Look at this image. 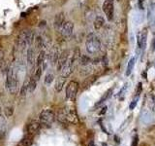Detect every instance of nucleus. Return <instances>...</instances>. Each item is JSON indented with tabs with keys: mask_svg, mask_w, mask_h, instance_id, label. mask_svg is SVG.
Returning <instances> with one entry per match:
<instances>
[{
	"mask_svg": "<svg viewBox=\"0 0 155 146\" xmlns=\"http://www.w3.org/2000/svg\"><path fill=\"white\" fill-rule=\"evenodd\" d=\"M6 88L10 94H16L18 89V77L17 71L10 67L6 71Z\"/></svg>",
	"mask_w": 155,
	"mask_h": 146,
	"instance_id": "nucleus-1",
	"label": "nucleus"
},
{
	"mask_svg": "<svg viewBox=\"0 0 155 146\" xmlns=\"http://www.w3.org/2000/svg\"><path fill=\"white\" fill-rule=\"evenodd\" d=\"M57 119L61 123L65 124H77L79 122L76 111L71 108L61 109L57 114Z\"/></svg>",
	"mask_w": 155,
	"mask_h": 146,
	"instance_id": "nucleus-2",
	"label": "nucleus"
},
{
	"mask_svg": "<svg viewBox=\"0 0 155 146\" xmlns=\"http://www.w3.org/2000/svg\"><path fill=\"white\" fill-rule=\"evenodd\" d=\"M85 48L86 52L89 55H96V54H98L101 49V41L98 36H96L94 33L89 34L85 41Z\"/></svg>",
	"mask_w": 155,
	"mask_h": 146,
	"instance_id": "nucleus-3",
	"label": "nucleus"
},
{
	"mask_svg": "<svg viewBox=\"0 0 155 146\" xmlns=\"http://www.w3.org/2000/svg\"><path fill=\"white\" fill-rule=\"evenodd\" d=\"M34 40H35L34 39V32H32L31 30H25L19 35L18 44L21 48H27L31 46Z\"/></svg>",
	"mask_w": 155,
	"mask_h": 146,
	"instance_id": "nucleus-4",
	"label": "nucleus"
},
{
	"mask_svg": "<svg viewBox=\"0 0 155 146\" xmlns=\"http://www.w3.org/2000/svg\"><path fill=\"white\" fill-rule=\"evenodd\" d=\"M55 120V114L54 112L51 109H45L43 110L40 115H39V121L42 125H51Z\"/></svg>",
	"mask_w": 155,
	"mask_h": 146,
	"instance_id": "nucleus-5",
	"label": "nucleus"
},
{
	"mask_svg": "<svg viewBox=\"0 0 155 146\" xmlns=\"http://www.w3.org/2000/svg\"><path fill=\"white\" fill-rule=\"evenodd\" d=\"M103 12L109 22H113L114 16V0H105L103 3Z\"/></svg>",
	"mask_w": 155,
	"mask_h": 146,
	"instance_id": "nucleus-6",
	"label": "nucleus"
},
{
	"mask_svg": "<svg viewBox=\"0 0 155 146\" xmlns=\"http://www.w3.org/2000/svg\"><path fill=\"white\" fill-rule=\"evenodd\" d=\"M79 90V83L76 81H71L66 87V97L70 100H74L77 96V92Z\"/></svg>",
	"mask_w": 155,
	"mask_h": 146,
	"instance_id": "nucleus-7",
	"label": "nucleus"
},
{
	"mask_svg": "<svg viewBox=\"0 0 155 146\" xmlns=\"http://www.w3.org/2000/svg\"><path fill=\"white\" fill-rule=\"evenodd\" d=\"M147 29L144 28L137 34V46L139 50H145L147 47Z\"/></svg>",
	"mask_w": 155,
	"mask_h": 146,
	"instance_id": "nucleus-8",
	"label": "nucleus"
},
{
	"mask_svg": "<svg viewBox=\"0 0 155 146\" xmlns=\"http://www.w3.org/2000/svg\"><path fill=\"white\" fill-rule=\"evenodd\" d=\"M59 31L64 38H69L74 31V23L72 22H65Z\"/></svg>",
	"mask_w": 155,
	"mask_h": 146,
	"instance_id": "nucleus-9",
	"label": "nucleus"
},
{
	"mask_svg": "<svg viewBox=\"0 0 155 146\" xmlns=\"http://www.w3.org/2000/svg\"><path fill=\"white\" fill-rule=\"evenodd\" d=\"M70 57V51H64L62 52L60 55H59V57H58V61H57V70L58 71H61L63 66H64L66 64V62L68 61V58H69Z\"/></svg>",
	"mask_w": 155,
	"mask_h": 146,
	"instance_id": "nucleus-10",
	"label": "nucleus"
},
{
	"mask_svg": "<svg viewBox=\"0 0 155 146\" xmlns=\"http://www.w3.org/2000/svg\"><path fill=\"white\" fill-rule=\"evenodd\" d=\"M65 23V15L63 12L57 14L55 18H54V22H53V26H54V28L57 29V30H60L62 26Z\"/></svg>",
	"mask_w": 155,
	"mask_h": 146,
	"instance_id": "nucleus-11",
	"label": "nucleus"
},
{
	"mask_svg": "<svg viewBox=\"0 0 155 146\" xmlns=\"http://www.w3.org/2000/svg\"><path fill=\"white\" fill-rule=\"evenodd\" d=\"M40 127H41L40 121H37V120L31 121L30 123L27 125V133H28V134H36L37 131L39 130V129H40Z\"/></svg>",
	"mask_w": 155,
	"mask_h": 146,
	"instance_id": "nucleus-12",
	"label": "nucleus"
},
{
	"mask_svg": "<svg viewBox=\"0 0 155 146\" xmlns=\"http://www.w3.org/2000/svg\"><path fill=\"white\" fill-rule=\"evenodd\" d=\"M26 61L28 65L32 67L35 63V50L32 47H29L27 49V53H26Z\"/></svg>",
	"mask_w": 155,
	"mask_h": 146,
	"instance_id": "nucleus-13",
	"label": "nucleus"
},
{
	"mask_svg": "<svg viewBox=\"0 0 155 146\" xmlns=\"http://www.w3.org/2000/svg\"><path fill=\"white\" fill-rule=\"evenodd\" d=\"M48 61H51V63L52 65H56L57 64V61L58 57H59V54H58V50L57 48H53L51 51V53L48 54V56H47Z\"/></svg>",
	"mask_w": 155,
	"mask_h": 146,
	"instance_id": "nucleus-14",
	"label": "nucleus"
},
{
	"mask_svg": "<svg viewBox=\"0 0 155 146\" xmlns=\"http://www.w3.org/2000/svg\"><path fill=\"white\" fill-rule=\"evenodd\" d=\"M6 133H7V121L2 114H0V138H4Z\"/></svg>",
	"mask_w": 155,
	"mask_h": 146,
	"instance_id": "nucleus-15",
	"label": "nucleus"
},
{
	"mask_svg": "<svg viewBox=\"0 0 155 146\" xmlns=\"http://www.w3.org/2000/svg\"><path fill=\"white\" fill-rule=\"evenodd\" d=\"M65 82H66V77L62 76V75L58 76L56 78V80H55V85H54L55 91L56 92H60L63 89V86H64Z\"/></svg>",
	"mask_w": 155,
	"mask_h": 146,
	"instance_id": "nucleus-16",
	"label": "nucleus"
},
{
	"mask_svg": "<svg viewBox=\"0 0 155 146\" xmlns=\"http://www.w3.org/2000/svg\"><path fill=\"white\" fill-rule=\"evenodd\" d=\"M93 26H94V28L96 29V30H99V29H101L105 26V19L101 16H97L94 19Z\"/></svg>",
	"mask_w": 155,
	"mask_h": 146,
	"instance_id": "nucleus-17",
	"label": "nucleus"
},
{
	"mask_svg": "<svg viewBox=\"0 0 155 146\" xmlns=\"http://www.w3.org/2000/svg\"><path fill=\"white\" fill-rule=\"evenodd\" d=\"M32 143H33V138L31 134H29V135H25L21 141H19L18 146H31Z\"/></svg>",
	"mask_w": 155,
	"mask_h": 146,
	"instance_id": "nucleus-18",
	"label": "nucleus"
},
{
	"mask_svg": "<svg viewBox=\"0 0 155 146\" xmlns=\"http://www.w3.org/2000/svg\"><path fill=\"white\" fill-rule=\"evenodd\" d=\"M135 57H131L130 61L127 64V67H126V71H125V75L126 76H130L131 73H132L133 69H134V66H135Z\"/></svg>",
	"mask_w": 155,
	"mask_h": 146,
	"instance_id": "nucleus-19",
	"label": "nucleus"
},
{
	"mask_svg": "<svg viewBox=\"0 0 155 146\" xmlns=\"http://www.w3.org/2000/svg\"><path fill=\"white\" fill-rule=\"evenodd\" d=\"M46 57H47V55H46L45 51H40V53H39V55L36 58V67L41 66L44 61L46 60Z\"/></svg>",
	"mask_w": 155,
	"mask_h": 146,
	"instance_id": "nucleus-20",
	"label": "nucleus"
},
{
	"mask_svg": "<svg viewBox=\"0 0 155 146\" xmlns=\"http://www.w3.org/2000/svg\"><path fill=\"white\" fill-rule=\"evenodd\" d=\"M37 86V80L34 78V76H31L29 78V86H28V92H33L36 89Z\"/></svg>",
	"mask_w": 155,
	"mask_h": 146,
	"instance_id": "nucleus-21",
	"label": "nucleus"
},
{
	"mask_svg": "<svg viewBox=\"0 0 155 146\" xmlns=\"http://www.w3.org/2000/svg\"><path fill=\"white\" fill-rule=\"evenodd\" d=\"M90 61H91V60L87 56H85V55H81L80 56L79 63L81 66H87L90 63Z\"/></svg>",
	"mask_w": 155,
	"mask_h": 146,
	"instance_id": "nucleus-22",
	"label": "nucleus"
},
{
	"mask_svg": "<svg viewBox=\"0 0 155 146\" xmlns=\"http://www.w3.org/2000/svg\"><path fill=\"white\" fill-rule=\"evenodd\" d=\"M54 80V74L52 72H48L46 74L45 79H44V83H45L46 86H50L51 83Z\"/></svg>",
	"mask_w": 155,
	"mask_h": 146,
	"instance_id": "nucleus-23",
	"label": "nucleus"
},
{
	"mask_svg": "<svg viewBox=\"0 0 155 146\" xmlns=\"http://www.w3.org/2000/svg\"><path fill=\"white\" fill-rule=\"evenodd\" d=\"M129 86H130L129 83H125L124 86H123L122 88H121V90H120L119 92H118V96H119V99H124V96H125V95H126V92H127Z\"/></svg>",
	"mask_w": 155,
	"mask_h": 146,
	"instance_id": "nucleus-24",
	"label": "nucleus"
},
{
	"mask_svg": "<svg viewBox=\"0 0 155 146\" xmlns=\"http://www.w3.org/2000/svg\"><path fill=\"white\" fill-rule=\"evenodd\" d=\"M28 86H29V79H27L26 81L23 82V85L21 89V96H26V94L28 92Z\"/></svg>",
	"mask_w": 155,
	"mask_h": 146,
	"instance_id": "nucleus-25",
	"label": "nucleus"
},
{
	"mask_svg": "<svg viewBox=\"0 0 155 146\" xmlns=\"http://www.w3.org/2000/svg\"><path fill=\"white\" fill-rule=\"evenodd\" d=\"M35 44L37 49H41L42 47L45 46V41H44V39L41 36H37L35 39Z\"/></svg>",
	"mask_w": 155,
	"mask_h": 146,
	"instance_id": "nucleus-26",
	"label": "nucleus"
},
{
	"mask_svg": "<svg viewBox=\"0 0 155 146\" xmlns=\"http://www.w3.org/2000/svg\"><path fill=\"white\" fill-rule=\"evenodd\" d=\"M42 74H43V69H42V67H41V66H37L35 72H34V78H35V79L38 81V80L41 78Z\"/></svg>",
	"mask_w": 155,
	"mask_h": 146,
	"instance_id": "nucleus-27",
	"label": "nucleus"
},
{
	"mask_svg": "<svg viewBox=\"0 0 155 146\" xmlns=\"http://www.w3.org/2000/svg\"><path fill=\"white\" fill-rule=\"evenodd\" d=\"M111 91H113V89H110L108 92H105V95L103 96V97H102V99H100V101L98 102V103H97L96 105H100L101 103H103V102L107 99H108V97L110 96V92H111Z\"/></svg>",
	"mask_w": 155,
	"mask_h": 146,
	"instance_id": "nucleus-28",
	"label": "nucleus"
},
{
	"mask_svg": "<svg viewBox=\"0 0 155 146\" xmlns=\"http://www.w3.org/2000/svg\"><path fill=\"white\" fill-rule=\"evenodd\" d=\"M139 97L140 96H135L134 97V99L132 100V102L130 103V105H129V109L130 110H133L136 106H137V104H138V100H139Z\"/></svg>",
	"mask_w": 155,
	"mask_h": 146,
	"instance_id": "nucleus-29",
	"label": "nucleus"
},
{
	"mask_svg": "<svg viewBox=\"0 0 155 146\" xmlns=\"http://www.w3.org/2000/svg\"><path fill=\"white\" fill-rule=\"evenodd\" d=\"M14 113V108L11 106V107H6L5 108V115H6L7 117H11Z\"/></svg>",
	"mask_w": 155,
	"mask_h": 146,
	"instance_id": "nucleus-30",
	"label": "nucleus"
},
{
	"mask_svg": "<svg viewBox=\"0 0 155 146\" xmlns=\"http://www.w3.org/2000/svg\"><path fill=\"white\" fill-rule=\"evenodd\" d=\"M143 90V86H142V83H139L137 88H136V96H140V92H142Z\"/></svg>",
	"mask_w": 155,
	"mask_h": 146,
	"instance_id": "nucleus-31",
	"label": "nucleus"
},
{
	"mask_svg": "<svg viewBox=\"0 0 155 146\" xmlns=\"http://www.w3.org/2000/svg\"><path fill=\"white\" fill-rule=\"evenodd\" d=\"M138 142H139V137H138V135L136 134V135L133 136L132 144H131V146H138Z\"/></svg>",
	"mask_w": 155,
	"mask_h": 146,
	"instance_id": "nucleus-32",
	"label": "nucleus"
},
{
	"mask_svg": "<svg viewBox=\"0 0 155 146\" xmlns=\"http://www.w3.org/2000/svg\"><path fill=\"white\" fill-rule=\"evenodd\" d=\"M155 7V0H150L149 1V11H151V10H153Z\"/></svg>",
	"mask_w": 155,
	"mask_h": 146,
	"instance_id": "nucleus-33",
	"label": "nucleus"
},
{
	"mask_svg": "<svg viewBox=\"0 0 155 146\" xmlns=\"http://www.w3.org/2000/svg\"><path fill=\"white\" fill-rule=\"evenodd\" d=\"M3 57H4V53L3 51L0 50V60H3Z\"/></svg>",
	"mask_w": 155,
	"mask_h": 146,
	"instance_id": "nucleus-34",
	"label": "nucleus"
},
{
	"mask_svg": "<svg viewBox=\"0 0 155 146\" xmlns=\"http://www.w3.org/2000/svg\"><path fill=\"white\" fill-rule=\"evenodd\" d=\"M153 49L155 51V36H154V39H153Z\"/></svg>",
	"mask_w": 155,
	"mask_h": 146,
	"instance_id": "nucleus-35",
	"label": "nucleus"
},
{
	"mask_svg": "<svg viewBox=\"0 0 155 146\" xmlns=\"http://www.w3.org/2000/svg\"><path fill=\"white\" fill-rule=\"evenodd\" d=\"M88 146H95V144H94L93 142H90V143L88 144Z\"/></svg>",
	"mask_w": 155,
	"mask_h": 146,
	"instance_id": "nucleus-36",
	"label": "nucleus"
},
{
	"mask_svg": "<svg viewBox=\"0 0 155 146\" xmlns=\"http://www.w3.org/2000/svg\"><path fill=\"white\" fill-rule=\"evenodd\" d=\"M116 1H118V2H120V1H121V0H116Z\"/></svg>",
	"mask_w": 155,
	"mask_h": 146,
	"instance_id": "nucleus-37",
	"label": "nucleus"
},
{
	"mask_svg": "<svg viewBox=\"0 0 155 146\" xmlns=\"http://www.w3.org/2000/svg\"><path fill=\"white\" fill-rule=\"evenodd\" d=\"M0 114H1V108H0Z\"/></svg>",
	"mask_w": 155,
	"mask_h": 146,
	"instance_id": "nucleus-38",
	"label": "nucleus"
}]
</instances>
